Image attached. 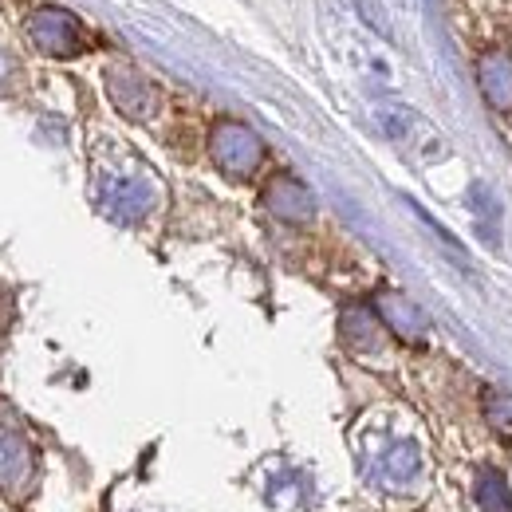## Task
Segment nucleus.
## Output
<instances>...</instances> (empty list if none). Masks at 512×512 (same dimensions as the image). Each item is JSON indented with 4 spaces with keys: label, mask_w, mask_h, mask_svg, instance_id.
Returning <instances> with one entry per match:
<instances>
[{
    "label": "nucleus",
    "mask_w": 512,
    "mask_h": 512,
    "mask_svg": "<svg viewBox=\"0 0 512 512\" xmlns=\"http://www.w3.org/2000/svg\"><path fill=\"white\" fill-rule=\"evenodd\" d=\"M375 312H379V320L386 323V331H390V335H398L402 343L422 347V343L430 339V320H426V316H422V308H418L414 300H406L402 292L383 288V292L375 296Z\"/></svg>",
    "instance_id": "nucleus-5"
},
{
    "label": "nucleus",
    "mask_w": 512,
    "mask_h": 512,
    "mask_svg": "<svg viewBox=\"0 0 512 512\" xmlns=\"http://www.w3.org/2000/svg\"><path fill=\"white\" fill-rule=\"evenodd\" d=\"M158 193L146 178H134V174H115L99 186V205L111 221H123V225H134L142 221L150 209H154Z\"/></svg>",
    "instance_id": "nucleus-4"
},
{
    "label": "nucleus",
    "mask_w": 512,
    "mask_h": 512,
    "mask_svg": "<svg viewBox=\"0 0 512 512\" xmlns=\"http://www.w3.org/2000/svg\"><path fill=\"white\" fill-rule=\"evenodd\" d=\"M383 331H386V323L379 320L375 304H371V308H367V304H351V308H343V316H339V339H343L347 351H355V355L379 351V347H383Z\"/></svg>",
    "instance_id": "nucleus-10"
},
{
    "label": "nucleus",
    "mask_w": 512,
    "mask_h": 512,
    "mask_svg": "<svg viewBox=\"0 0 512 512\" xmlns=\"http://www.w3.org/2000/svg\"><path fill=\"white\" fill-rule=\"evenodd\" d=\"M418 473H422V453L414 442H394L371 461V481L390 489V493L410 489L418 481Z\"/></svg>",
    "instance_id": "nucleus-7"
},
{
    "label": "nucleus",
    "mask_w": 512,
    "mask_h": 512,
    "mask_svg": "<svg viewBox=\"0 0 512 512\" xmlns=\"http://www.w3.org/2000/svg\"><path fill=\"white\" fill-rule=\"evenodd\" d=\"M485 418H489V426L497 430V438L512 446V394L489 390V394H485Z\"/></svg>",
    "instance_id": "nucleus-12"
},
{
    "label": "nucleus",
    "mask_w": 512,
    "mask_h": 512,
    "mask_svg": "<svg viewBox=\"0 0 512 512\" xmlns=\"http://www.w3.org/2000/svg\"><path fill=\"white\" fill-rule=\"evenodd\" d=\"M107 79V95L115 103V111H123L127 119H150L158 111V87L130 64H111L103 71Z\"/></svg>",
    "instance_id": "nucleus-3"
},
{
    "label": "nucleus",
    "mask_w": 512,
    "mask_h": 512,
    "mask_svg": "<svg viewBox=\"0 0 512 512\" xmlns=\"http://www.w3.org/2000/svg\"><path fill=\"white\" fill-rule=\"evenodd\" d=\"M477 505L481 512H512L509 481L501 469H481L477 473Z\"/></svg>",
    "instance_id": "nucleus-11"
},
{
    "label": "nucleus",
    "mask_w": 512,
    "mask_h": 512,
    "mask_svg": "<svg viewBox=\"0 0 512 512\" xmlns=\"http://www.w3.org/2000/svg\"><path fill=\"white\" fill-rule=\"evenodd\" d=\"M32 473H36V457H32L28 438L12 426H0V489L24 493L32 485Z\"/></svg>",
    "instance_id": "nucleus-8"
},
{
    "label": "nucleus",
    "mask_w": 512,
    "mask_h": 512,
    "mask_svg": "<svg viewBox=\"0 0 512 512\" xmlns=\"http://www.w3.org/2000/svg\"><path fill=\"white\" fill-rule=\"evenodd\" d=\"M477 83L493 111L512 115V56L505 48H489L477 60Z\"/></svg>",
    "instance_id": "nucleus-9"
},
{
    "label": "nucleus",
    "mask_w": 512,
    "mask_h": 512,
    "mask_svg": "<svg viewBox=\"0 0 512 512\" xmlns=\"http://www.w3.org/2000/svg\"><path fill=\"white\" fill-rule=\"evenodd\" d=\"M209 158L225 178H253L264 162V142L253 127L237 119H221L209 130Z\"/></svg>",
    "instance_id": "nucleus-1"
},
{
    "label": "nucleus",
    "mask_w": 512,
    "mask_h": 512,
    "mask_svg": "<svg viewBox=\"0 0 512 512\" xmlns=\"http://www.w3.org/2000/svg\"><path fill=\"white\" fill-rule=\"evenodd\" d=\"M28 40L56 60H71L79 52H87V36L79 28V20L64 8H40L28 16Z\"/></svg>",
    "instance_id": "nucleus-2"
},
{
    "label": "nucleus",
    "mask_w": 512,
    "mask_h": 512,
    "mask_svg": "<svg viewBox=\"0 0 512 512\" xmlns=\"http://www.w3.org/2000/svg\"><path fill=\"white\" fill-rule=\"evenodd\" d=\"M12 79H16V60L8 52H0V95L12 87Z\"/></svg>",
    "instance_id": "nucleus-13"
},
{
    "label": "nucleus",
    "mask_w": 512,
    "mask_h": 512,
    "mask_svg": "<svg viewBox=\"0 0 512 512\" xmlns=\"http://www.w3.org/2000/svg\"><path fill=\"white\" fill-rule=\"evenodd\" d=\"M264 209H268L272 217L288 221V225H304V221L316 217V197H312V190H308L300 178L276 174V178L264 186Z\"/></svg>",
    "instance_id": "nucleus-6"
}]
</instances>
